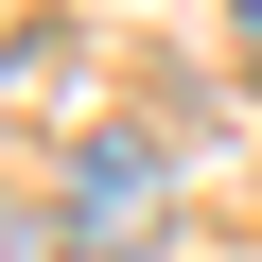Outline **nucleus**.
<instances>
[{"mask_svg": "<svg viewBox=\"0 0 262 262\" xmlns=\"http://www.w3.org/2000/svg\"><path fill=\"white\" fill-rule=\"evenodd\" d=\"M158 192H175V140H158V122H88V158H70V227H88V245H122Z\"/></svg>", "mask_w": 262, "mask_h": 262, "instance_id": "f257e3e1", "label": "nucleus"}, {"mask_svg": "<svg viewBox=\"0 0 262 262\" xmlns=\"http://www.w3.org/2000/svg\"><path fill=\"white\" fill-rule=\"evenodd\" d=\"M0 262H88V227H70V210H18V192H0Z\"/></svg>", "mask_w": 262, "mask_h": 262, "instance_id": "f03ea898", "label": "nucleus"}, {"mask_svg": "<svg viewBox=\"0 0 262 262\" xmlns=\"http://www.w3.org/2000/svg\"><path fill=\"white\" fill-rule=\"evenodd\" d=\"M245 88H262V0H245Z\"/></svg>", "mask_w": 262, "mask_h": 262, "instance_id": "7ed1b4c3", "label": "nucleus"}]
</instances>
